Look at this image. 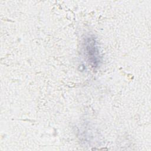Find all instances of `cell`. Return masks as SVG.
I'll use <instances>...</instances> for the list:
<instances>
[{
	"label": "cell",
	"mask_w": 151,
	"mask_h": 151,
	"mask_svg": "<svg viewBox=\"0 0 151 151\" xmlns=\"http://www.w3.org/2000/svg\"><path fill=\"white\" fill-rule=\"evenodd\" d=\"M86 51L87 54V57L89 61L96 67L100 62V57L98 47L94 38L89 37L86 40L85 42Z\"/></svg>",
	"instance_id": "cell-1"
}]
</instances>
